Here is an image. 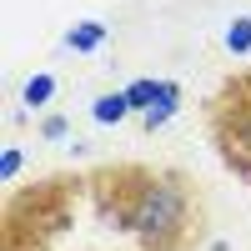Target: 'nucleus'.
<instances>
[{
  "instance_id": "nucleus-1",
  "label": "nucleus",
  "mask_w": 251,
  "mask_h": 251,
  "mask_svg": "<svg viewBox=\"0 0 251 251\" xmlns=\"http://www.w3.org/2000/svg\"><path fill=\"white\" fill-rule=\"evenodd\" d=\"M86 201L106 231H126L141 251H201L211 226L206 186L186 166L106 161L86 171Z\"/></svg>"
},
{
  "instance_id": "nucleus-2",
  "label": "nucleus",
  "mask_w": 251,
  "mask_h": 251,
  "mask_svg": "<svg viewBox=\"0 0 251 251\" xmlns=\"http://www.w3.org/2000/svg\"><path fill=\"white\" fill-rule=\"evenodd\" d=\"M86 196V176L60 171L46 181H30L5 196V231H0V251H50L71 231L75 206Z\"/></svg>"
},
{
  "instance_id": "nucleus-3",
  "label": "nucleus",
  "mask_w": 251,
  "mask_h": 251,
  "mask_svg": "<svg viewBox=\"0 0 251 251\" xmlns=\"http://www.w3.org/2000/svg\"><path fill=\"white\" fill-rule=\"evenodd\" d=\"M206 136L221 166L251 186V71H231L206 100Z\"/></svg>"
},
{
  "instance_id": "nucleus-4",
  "label": "nucleus",
  "mask_w": 251,
  "mask_h": 251,
  "mask_svg": "<svg viewBox=\"0 0 251 251\" xmlns=\"http://www.w3.org/2000/svg\"><path fill=\"white\" fill-rule=\"evenodd\" d=\"M181 111V80H161V91H156V100H151V111L141 116V126L146 131H156V126H166Z\"/></svg>"
},
{
  "instance_id": "nucleus-5",
  "label": "nucleus",
  "mask_w": 251,
  "mask_h": 251,
  "mask_svg": "<svg viewBox=\"0 0 251 251\" xmlns=\"http://www.w3.org/2000/svg\"><path fill=\"white\" fill-rule=\"evenodd\" d=\"M91 116H96L100 126H121L126 116H131V96H126V91H106V96H96Z\"/></svg>"
},
{
  "instance_id": "nucleus-6",
  "label": "nucleus",
  "mask_w": 251,
  "mask_h": 251,
  "mask_svg": "<svg viewBox=\"0 0 251 251\" xmlns=\"http://www.w3.org/2000/svg\"><path fill=\"white\" fill-rule=\"evenodd\" d=\"M100 40H106V25H100V20H80V25L66 35V46H71L75 55H91V50L100 46Z\"/></svg>"
},
{
  "instance_id": "nucleus-7",
  "label": "nucleus",
  "mask_w": 251,
  "mask_h": 251,
  "mask_svg": "<svg viewBox=\"0 0 251 251\" xmlns=\"http://www.w3.org/2000/svg\"><path fill=\"white\" fill-rule=\"evenodd\" d=\"M156 91H161V80H131L126 86V96H131V111H151V100H156Z\"/></svg>"
},
{
  "instance_id": "nucleus-8",
  "label": "nucleus",
  "mask_w": 251,
  "mask_h": 251,
  "mask_svg": "<svg viewBox=\"0 0 251 251\" xmlns=\"http://www.w3.org/2000/svg\"><path fill=\"white\" fill-rule=\"evenodd\" d=\"M50 96H55V75H35V80H25V106H30V111H40Z\"/></svg>"
},
{
  "instance_id": "nucleus-9",
  "label": "nucleus",
  "mask_w": 251,
  "mask_h": 251,
  "mask_svg": "<svg viewBox=\"0 0 251 251\" xmlns=\"http://www.w3.org/2000/svg\"><path fill=\"white\" fill-rule=\"evenodd\" d=\"M226 50H231V55H246L251 50V15L231 20V30H226Z\"/></svg>"
},
{
  "instance_id": "nucleus-10",
  "label": "nucleus",
  "mask_w": 251,
  "mask_h": 251,
  "mask_svg": "<svg viewBox=\"0 0 251 251\" xmlns=\"http://www.w3.org/2000/svg\"><path fill=\"white\" fill-rule=\"evenodd\" d=\"M0 176H5V181L20 176V151H15V146H5V156H0Z\"/></svg>"
},
{
  "instance_id": "nucleus-11",
  "label": "nucleus",
  "mask_w": 251,
  "mask_h": 251,
  "mask_svg": "<svg viewBox=\"0 0 251 251\" xmlns=\"http://www.w3.org/2000/svg\"><path fill=\"white\" fill-rule=\"evenodd\" d=\"M40 136H46V141H60V136H66V121H60V116H50L46 126H40Z\"/></svg>"
}]
</instances>
